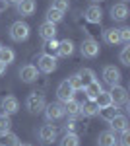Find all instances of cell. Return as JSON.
Instances as JSON below:
<instances>
[{
  "label": "cell",
  "instance_id": "cell-21",
  "mask_svg": "<svg viewBox=\"0 0 130 146\" xmlns=\"http://www.w3.org/2000/svg\"><path fill=\"white\" fill-rule=\"evenodd\" d=\"M97 103L93 100H87L86 103H80V115L82 117H95L97 115Z\"/></svg>",
  "mask_w": 130,
  "mask_h": 146
},
{
  "label": "cell",
  "instance_id": "cell-22",
  "mask_svg": "<svg viewBox=\"0 0 130 146\" xmlns=\"http://www.w3.org/2000/svg\"><path fill=\"white\" fill-rule=\"evenodd\" d=\"M103 41L107 45H119L120 43V37H119V29L117 27H109L103 31Z\"/></svg>",
  "mask_w": 130,
  "mask_h": 146
},
{
  "label": "cell",
  "instance_id": "cell-6",
  "mask_svg": "<svg viewBox=\"0 0 130 146\" xmlns=\"http://www.w3.org/2000/svg\"><path fill=\"white\" fill-rule=\"evenodd\" d=\"M101 76H103V82L109 84V86H117L122 78V74H120V70L115 64H107V66H103L101 70Z\"/></svg>",
  "mask_w": 130,
  "mask_h": 146
},
{
  "label": "cell",
  "instance_id": "cell-12",
  "mask_svg": "<svg viewBox=\"0 0 130 146\" xmlns=\"http://www.w3.org/2000/svg\"><path fill=\"white\" fill-rule=\"evenodd\" d=\"M20 78H22V82H25V84H33L35 80L39 78V70H37L35 64H23V66L20 68Z\"/></svg>",
  "mask_w": 130,
  "mask_h": 146
},
{
  "label": "cell",
  "instance_id": "cell-39",
  "mask_svg": "<svg viewBox=\"0 0 130 146\" xmlns=\"http://www.w3.org/2000/svg\"><path fill=\"white\" fill-rule=\"evenodd\" d=\"M4 4H6V6H10V4H18V0H4Z\"/></svg>",
  "mask_w": 130,
  "mask_h": 146
},
{
  "label": "cell",
  "instance_id": "cell-16",
  "mask_svg": "<svg viewBox=\"0 0 130 146\" xmlns=\"http://www.w3.org/2000/svg\"><path fill=\"white\" fill-rule=\"evenodd\" d=\"M39 37L43 41H49V39H54L56 37V23L51 22H43L39 25Z\"/></svg>",
  "mask_w": 130,
  "mask_h": 146
},
{
  "label": "cell",
  "instance_id": "cell-17",
  "mask_svg": "<svg viewBox=\"0 0 130 146\" xmlns=\"http://www.w3.org/2000/svg\"><path fill=\"white\" fill-rule=\"evenodd\" d=\"M74 51H76V47H74V41H70V39H62V41H58V49H56L58 56H62V58H68V56L74 55Z\"/></svg>",
  "mask_w": 130,
  "mask_h": 146
},
{
  "label": "cell",
  "instance_id": "cell-34",
  "mask_svg": "<svg viewBox=\"0 0 130 146\" xmlns=\"http://www.w3.org/2000/svg\"><path fill=\"white\" fill-rule=\"evenodd\" d=\"M53 8H56L60 12H66L70 8V0H53Z\"/></svg>",
  "mask_w": 130,
  "mask_h": 146
},
{
  "label": "cell",
  "instance_id": "cell-3",
  "mask_svg": "<svg viewBox=\"0 0 130 146\" xmlns=\"http://www.w3.org/2000/svg\"><path fill=\"white\" fill-rule=\"evenodd\" d=\"M58 66V62H56V56L51 55V53H41L39 58H37V70L39 72H45V74H51L54 72Z\"/></svg>",
  "mask_w": 130,
  "mask_h": 146
},
{
  "label": "cell",
  "instance_id": "cell-40",
  "mask_svg": "<svg viewBox=\"0 0 130 146\" xmlns=\"http://www.w3.org/2000/svg\"><path fill=\"white\" fill-rule=\"evenodd\" d=\"M103 0H91V4H101Z\"/></svg>",
  "mask_w": 130,
  "mask_h": 146
},
{
  "label": "cell",
  "instance_id": "cell-7",
  "mask_svg": "<svg viewBox=\"0 0 130 146\" xmlns=\"http://www.w3.org/2000/svg\"><path fill=\"white\" fill-rule=\"evenodd\" d=\"M37 136H39V140H41L43 144H53L54 140H56V127L51 125V123L43 125V127H39Z\"/></svg>",
  "mask_w": 130,
  "mask_h": 146
},
{
  "label": "cell",
  "instance_id": "cell-13",
  "mask_svg": "<svg viewBox=\"0 0 130 146\" xmlns=\"http://www.w3.org/2000/svg\"><path fill=\"white\" fill-rule=\"evenodd\" d=\"M109 14H111V20H113V22H124V20L128 18V6L122 4V2L113 4L111 10H109Z\"/></svg>",
  "mask_w": 130,
  "mask_h": 146
},
{
  "label": "cell",
  "instance_id": "cell-32",
  "mask_svg": "<svg viewBox=\"0 0 130 146\" xmlns=\"http://www.w3.org/2000/svg\"><path fill=\"white\" fill-rule=\"evenodd\" d=\"M119 58H120V62H122V66H130V47H128V45L122 47V51H120Z\"/></svg>",
  "mask_w": 130,
  "mask_h": 146
},
{
  "label": "cell",
  "instance_id": "cell-20",
  "mask_svg": "<svg viewBox=\"0 0 130 146\" xmlns=\"http://www.w3.org/2000/svg\"><path fill=\"white\" fill-rule=\"evenodd\" d=\"M62 107H64V115H68L70 119H76L80 117V101H76L74 98L72 100H68L62 103Z\"/></svg>",
  "mask_w": 130,
  "mask_h": 146
},
{
  "label": "cell",
  "instance_id": "cell-18",
  "mask_svg": "<svg viewBox=\"0 0 130 146\" xmlns=\"http://www.w3.org/2000/svg\"><path fill=\"white\" fill-rule=\"evenodd\" d=\"M119 144V138L113 131H103L99 133V138H97V146H117Z\"/></svg>",
  "mask_w": 130,
  "mask_h": 146
},
{
  "label": "cell",
  "instance_id": "cell-9",
  "mask_svg": "<svg viewBox=\"0 0 130 146\" xmlns=\"http://www.w3.org/2000/svg\"><path fill=\"white\" fill-rule=\"evenodd\" d=\"M0 109H2V113H6V115H14V113L20 111V101H18V98H14V96H4L0 100Z\"/></svg>",
  "mask_w": 130,
  "mask_h": 146
},
{
  "label": "cell",
  "instance_id": "cell-11",
  "mask_svg": "<svg viewBox=\"0 0 130 146\" xmlns=\"http://www.w3.org/2000/svg\"><path fill=\"white\" fill-rule=\"evenodd\" d=\"M84 18H86V22L89 23H101L103 22V10L99 8V4H91V6H87L86 12H84Z\"/></svg>",
  "mask_w": 130,
  "mask_h": 146
},
{
  "label": "cell",
  "instance_id": "cell-1",
  "mask_svg": "<svg viewBox=\"0 0 130 146\" xmlns=\"http://www.w3.org/2000/svg\"><path fill=\"white\" fill-rule=\"evenodd\" d=\"M45 105H47V100H45V96L41 92H31L27 98H25V109L33 115H37V113H41L45 109Z\"/></svg>",
  "mask_w": 130,
  "mask_h": 146
},
{
  "label": "cell",
  "instance_id": "cell-37",
  "mask_svg": "<svg viewBox=\"0 0 130 146\" xmlns=\"http://www.w3.org/2000/svg\"><path fill=\"white\" fill-rule=\"evenodd\" d=\"M45 49H47V51H56V49H58V41H56V39L45 41Z\"/></svg>",
  "mask_w": 130,
  "mask_h": 146
},
{
  "label": "cell",
  "instance_id": "cell-8",
  "mask_svg": "<svg viewBox=\"0 0 130 146\" xmlns=\"http://www.w3.org/2000/svg\"><path fill=\"white\" fill-rule=\"evenodd\" d=\"M109 94H111V100H113L115 105H126L128 103V92H126V88H122L119 84L117 86H111Z\"/></svg>",
  "mask_w": 130,
  "mask_h": 146
},
{
  "label": "cell",
  "instance_id": "cell-36",
  "mask_svg": "<svg viewBox=\"0 0 130 146\" xmlns=\"http://www.w3.org/2000/svg\"><path fill=\"white\" fill-rule=\"evenodd\" d=\"M120 133H122V136H120V146H128L130 142V131L128 129H124V131H120Z\"/></svg>",
  "mask_w": 130,
  "mask_h": 146
},
{
  "label": "cell",
  "instance_id": "cell-23",
  "mask_svg": "<svg viewBox=\"0 0 130 146\" xmlns=\"http://www.w3.org/2000/svg\"><path fill=\"white\" fill-rule=\"evenodd\" d=\"M20 144H22L20 136L14 135V133H4V135H0V146H20Z\"/></svg>",
  "mask_w": 130,
  "mask_h": 146
},
{
  "label": "cell",
  "instance_id": "cell-15",
  "mask_svg": "<svg viewBox=\"0 0 130 146\" xmlns=\"http://www.w3.org/2000/svg\"><path fill=\"white\" fill-rule=\"evenodd\" d=\"M109 125H111V131H113V133H120V131L128 129V117L122 115V113H117V115L109 121Z\"/></svg>",
  "mask_w": 130,
  "mask_h": 146
},
{
  "label": "cell",
  "instance_id": "cell-24",
  "mask_svg": "<svg viewBox=\"0 0 130 146\" xmlns=\"http://www.w3.org/2000/svg\"><path fill=\"white\" fill-rule=\"evenodd\" d=\"M119 113V109H117V105H107V107H101V109H97V115L103 119V121H111L115 115Z\"/></svg>",
  "mask_w": 130,
  "mask_h": 146
},
{
  "label": "cell",
  "instance_id": "cell-2",
  "mask_svg": "<svg viewBox=\"0 0 130 146\" xmlns=\"http://www.w3.org/2000/svg\"><path fill=\"white\" fill-rule=\"evenodd\" d=\"M29 33H31L29 25H27L25 22H22V20H18V22H14L10 25V39L16 41V43L27 41V39H29Z\"/></svg>",
  "mask_w": 130,
  "mask_h": 146
},
{
  "label": "cell",
  "instance_id": "cell-25",
  "mask_svg": "<svg viewBox=\"0 0 130 146\" xmlns=\"http://www.w3.org/2000/svg\"><path fill=\"white\" fill-rule=\"evenodd\" d=\"M62 18H64V12L56 10V8H49L47 10V16H45V22H51V23H60L62 22Z\"/></svg>",
  "mask_w": 130,
  "mask_h": 146
},
{
  "label": "cell",
  "instance_id": "cell-42",
  "mask_svg": "<svg viewBox=\"0 0 130 146\" xmlns=\"http://www.w3.org/2000/svg\"><path fill=\"white\" fill-rule=\"evenodd\" d=\"M20 146H33V144H20Z\"/></svg>",
  "mask_w": 130,
  "mask_h": 146
},
{
  "label": "cell",
  "instance_id": "cell-10",
  "mask_svg": "<svg viewBox=\"0 0 130 146\" xmlns=\"http://www.w3.org/2000/svg\"><path fill=\"white\" fill-rule=\"evenodd\" d=\"M74 94H76V92L70 86V82H68V80H62V82L58 84V88H56V100L60 101V103H64V101L72 100Z\"/></svg>",
  "mask_w": 130,
  "mask_h": 146
},
{
  "label": "cell",
  "instance_id": "cell-30",
  "mask_svg": "<svg viewBox=\"0 0 130 146\" xmlns=\"http://www.w3.org/2000/svg\"><path fill=\"white\" fill-rule=\"evenodd\" d=\"M10 129H12V119H10V115L2 113V115H0V135L10 133Z\"/></svg>",
  "mask_w": 130,
  "mask_h": 146
},
{
  "label": "cell",
  "instance_id": "cell-38",
  "mask_svg": "<svg viewBox=\"0 0 130 146\" xmlns=\"http://www.w3.org/2000/svg\"><path fill=\"white\" fill-rule=\"evenodd\" d=\"M4 72H6V64L0 62V76H4Z\"/></svg>",
  "mask_w": 130,
  "mask_h": 146
},
{
  "label": "cell",
  "instance_id": "cell-5",
  "mask_svg": "<svg viewBox=\"0 0 130 146\" xmlns=\"http://www.w3.org/2000/svg\"><path fill=\"white\" fill-rule=\"evenodd\" d=\"M80 53H82L84 58H97L99 56V43L93 37H86V39L82 41Z\"/></svg>",
  "mask_w": 130,
  "mask_h": 146
},
{
  "label": "cell",
  "instance_id": "cell-28",
  "mask_svg": "<svg viewBox=\"0 0 130 146\" xmlns=\"http://www.w3.org/2000/svg\"><path fill=\"white\" fill-rule=\"evenodd\" d=\"M93 101L97 103L99 109H101V107H107V105H115V103H113V100H111V94H109V92H103V90L99 92V96Z\"/></svg>",
  "mask_w": 130,
  "mask_h": 146
},
{
  "label": "cell",
  "instance_id": "cell-29",
  "mask_svg": "<svg viewBox=\"0 0 130 146\" xmlns=\"http://www.w3.org/2000/svg\"><path fill=\"white\" fill-rule=\"evenodd\" d=\"M78 76L82 78L84 86H86V84H89L91 80H95V72H93L91 68H82V70H78Z\"/></svg>",
  "mask_w": 130,
  "mask_h": 146
},
{
  "label": "cell",
  "instance_id": "cell-4",
  "mask_svg": "<svg viewBox=\"0 0 130 146\" xmlns=\"http://www.w3.org/2000/svg\"><path fill=\"white\" fill-rule=\"evenodd\" d=\"M43 111H45V121L47 123H53V125L64 117V107H62L60 101L58 103H47Z\"/></svg>",
  "mask_w": 130,
  "mask_h": 146
},
{
  "label": "cell",
  "instance_id": "cell-41",
  "mask_svg": "<svg viewBox=\"0 0 130 146\" xmlns=\"http://www.w3.org/2000/svg\"><path fill=\"white\" fill-rule=\"evenodd\" d=\"M120 2H122V4H126V2H128V0H120Z\"/></svg>",
  "mask_w": 130,
  "mask_h": 146
},
{
  "label": "cell",
  "instance_id": "cell-43",
  "mask_svg": "<svg viewBox=\"0 0 130 146\" xmlns=\"http://www.w3.org/2000/svg\"><path fill=\"white\" fill-rule=\"evenodd\" d=\"M0 47H2V43H0Z\"/></svg>",
  "mask_w": 130,
  "mask_h": 146
},
{
  "label": "cell",
  "instance_id": "cell-19",
  "mask_svg": "<svg viewBox=\"0 0 130 146\" xmlns=\"http://www.w3.org/2000/svg\"><path fill=\"white\" fill-rule=\"evenodd\" d=\"M101 90H103V86L99 84V80H97V78L91 80L89 84H86V86H84V94H86L87 100H95V98L99 96V92H101Z\"/></svg>",
  "mask_w": 130,
  "mask_h": 146
},
{
  "label": "cell",
  "instance_id": "cell-14",
  "mask_svg": "<svg viewBox=\"0 0 130 146\" xmlns=\"http://www.w3.org/2000/svg\"><path fill=\"white\" fill-rule=\"evenodd\" d=\"M16 10L20 16H33L37 10V4H35V0H18Z\"/></svg>",
  "mask_w": 130,
  "mask_h": 146
},
{
  "label": "cell",
  "instance_id": "cell-33",
  "mask_svg": "<svg viewBox=\"0 0 130 146\" xmlns=\"http://www.w3.org/2000/svg\"><path fill=\"white\" fill-rule=\"evenodd\" d=\"M119 37H120V43L130 45V27H120L119 29Z\"/></svg>",
  "mask_w": 130,
  "mask_h": 146
},
{
  "label": "cell",
  "instance_id": "cell-35",
  "mask_svg": "<svg viewBox=\"0 0 130 146\" xmlns=\"http://www.w3.org/2000/svg\"><path fill=\"white\" fill-rule=\"evenodd\" d=\"M76 131H78L76 119H70V117H68V121L64 123V133H76Z\"/></svg>",
  "mask_w": 130,
  "mask_h": 146
},
{
  "label": "cell",
  "instance_id": "cell-26",
  "mask_svg": "<svg viewBox=\"0 0 130 146\" xmlns=\"http://www.w3.org/2000/svg\"><path fill=\"white\" fill-rule=\"evenodd\" d=\"M14 58H16V53L12 51L10 47H0V62H4L6 66L14 62Z\"/></svg>",
  "mask_w": 130,
  "mask_h": 146
},
{
  "label": "cell",
  "instance_id": "cell-44",
  "mask_svg": "<svg viewBox=\"0 0 130 146\" xmlns=\"http://www.w3.org/2000/svg\"><path fill=\"white\" fill-rule=\"evenodd\" d=\"M117 146H120V144H117Z\"/></svg>",
  "mask_w": 130,
  "mask_h": 146
},
{
  "label": "cell",
  "instance_id": "cell-31",
  "mask_svg": "<svg viewBox=\"0 0 130 146\" xmlns=\"http://www.w3.org/2000/svg\"><path fill=\"white\" fill-rule=\"evenodd\" d=\"M68 82H70V86L74 88V92H82V90H84V82H82V78L78 76V72H76V74H72V76L68 78Z\"/></svg>",
  "mask_w": 130,
  "mask_h": 146
},
{
  "label": "cell",
  "instance_id": "cell-27",
  "mask_svg": "<svg viewBox=\"0 0 130 146\" xmlns=\"http://www.w3.org/2000/svg\"><path fill=\"white\" fill-rule=\"evenodd\" d=\"M60 146H80L78 133H64V136L60 138Z\"/></svg>",
  "mask_w": 130,
  "mask_h": 146
}]
</instances>
